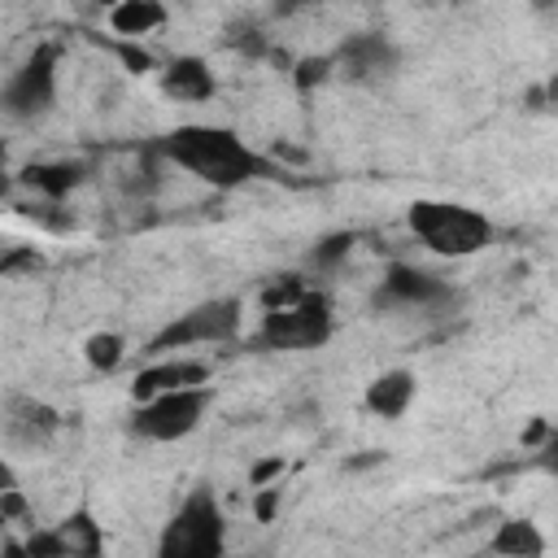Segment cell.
Instances as JSON below:
<instances>
[{"label":"cell","instance_id":"6da1fadb","mask_svg":"<svg viewBox=\"0 0 558 558\" xmlns=\"http://www.w3.org/2000/svg\"><path fill=\"white\" fill-rule=\"evenodd\" d=\"M161 153L183 166L192 179L218 187V192H231L248 179H257L266 170V161L227 126H209V122H183L174 126L166 140H161Z\"/></svg>","mask_w":558,"mask_h":558},{"label":"cell","instance_id":"7a4b0ae2","mask_svg":"<svg viewBox=\"0 0 558 558\" xmlns=\"http://www.w3.org/2000/svg\"><path fill=\"white\" fill-rule=\"evenodd\" d=\"M405 218L418 244L432 248L436 257H475L493 244V222L458 201H414Z\"/></svg>","mask_w":558,"mask_h":558},{"label":"cell","instance_id":"3957f363","mask_svg":"<svg viewBox=\"0 0 558 558\" xmlns=\"http://www.w3.org/2000/svg\"><path fill=\"white\" fill-rule=\"evenodd\" d=\"M336 331L331 323V305L323 292H301L288 305H270L262 314L257 327V344L262 349H279V353H296V349H318L327 344Z\"/></svg>","mask_w":558,"mask_h":558},{"label":"cell","instance_id":"277c9868","mask_svg":"<svg viewBox=\"0 0 558 558\" xmlns=\"http://www.w3.org/2000/svg\"><path fill=\"white\" fill-rule=\"evenodd\" d=\"M227 549V523L209 488H196L161 527L157 554L161 558H214Z\"/></svg>","mask_w":558,"mask_h":558},{"label":"cell","instance_id":"5b68a950","mask_svg":"<svg viewBox=\"0 0 558 558\" xmlns=\"http://www.w3.org/2000/svg\"><path fill=\"white\" fill-rule=\"evenodd\" d=\"M209 384H187V388H166V392H153L135 405L131 414V427L135 436L144 440H157V445H170V440H183L201 427L205 410H209Z\"/></svg>","mask_w":558,"mask_h":558},{"label":"cell","instance_id":"8992f818","mask_svg":"<svg viewBox=\"0 0 558 558\" xmlns=\"http://www.w3.org/2000/svg\"><path fill=\"white\" fill-rule=\"evenodd\" d=\"M240 323H244V305L235 296H209V301L183 310L179 318H170L148 340V353H170V349H187V344H227L240 336Z\"/></svg>","mask_w":558,"mask_h":558},{"label":"cell","instance_id":"52a82bcc","mask_svg":"<svg viewBox=\"0 0 558 558\" xmlns=\"http://www.w3.org/2000/svg\"><path fill=\"white\" fill-rule=\"evenodd\" d=\"M57 100V52L39 48L22 70H13V78L0 92V105L9 118H35Z\"/></svg>","mask_w":558,"mask_h":558},{"label":"cell","instance_id":"ba28073f","mask_svg":"<svg viewBox=\"0 0 558 558\" xmlns=\"http://www.w3.org/2000/svg\"><path fill=\"white\" fill-rule=\"evenodd\" d=\"M449 296H453V288L440 275H427V270L401 266V262L379 283V305H401V310H432Z\"/></svg>","mask_w":558,"mask_h":558},{"label":"cell","instance_id":"9c48e42d","mask_svg":"<svg viewBox=\"0 0 558 558\" xmlns=\"http://www.w3.org/2000/svg\"><path fill=\"white\" fill-rule=\"evenodd\" d=\"M331 65H340V74L353 78V83H375V78L392 74L397 48H392L384 35H353V39L331 57Z\"/></svg>","mask_w":558,"mask_h":558},{"label":"cell","instance_id":"30bf717a","mask_svg":"<svg viewBox=\"0 0 558 558\" xmlns=\"http://www.w3.org/2000/svg\"><path fill=\"white\" fill-rule=\"evenodd\" d=\"M187 384H209V366L196 362V357H166V362H153L148 371H140L135 384H131V392H135V401H144L153 392L187 388Z\"/></svg>","mask_w":558,"mask_h":558},{"label":"cell","instance_id":"8fae6325","mask_svg":"<svg viewBox=\"0 0 558 558\" xmlns=\"http://www.w3.org/2000/svg\"><path fill=\"white\" fill-rule=\"evenodd\" d=\"M414 388L418 384H414L410 371H384V375H375L366 384V410L375 418H401L410 410V401H414Z\"/></svg>","mask_w":558,"mask_h":558},{"label":"cell","instance_id":"7c38bea8","mask_svg":"<svg viewBox=\"0 0 558 558\" xmlns=\"http://www.w3.org/2000/svg\"><path fill=\"white\" fill-rule=\"evenodd\" d=\"M161 87H166V96L196 105V100L214 96V74H209V65L201 57H174L166 65V74H161Z\"/></svg>","mask_w":558,"mask_h":558},{"label":"cell","instance_id":"4fadbf2b","mask_svg":"<svg viewBox=\"0 0 558 558\" xmlns=\"http://www.w3.org/2000/svg\"><path fill=\"white\" fill-rule=\"evenodd\" d=\"M9 432H13V440H22V445H44L52 432H57V410L52 405H44V401H31V397H17L13 405H9Z\"/></svg>","mask_w":558,"mask_h":558},{"label":"cell","instance_id":"5bb4252c","mask_svg":"<svg viewBox=\"0 0 558 558\" xmlns=\"http://www.w3.org/2000/svg\"><path fill=\"white\" fill-rule=\"evenodd\" d=\"M57 545H61V558H70V554H78V558H96L100 549H105V536H100V523L87 514V510H74V514H65L57 527Z\"/></svg>","mask_w":558,"mask_h":558},{"label":"cell","instance_id":"9a60e30c","mask_svg":"<svg viewBox=\"0 0 558 558\" xmlns=\"http://www.w3.org/2000/svg\"><path fill=\"white\" fill-rule=\"evenodd\" d=\"M166 22V4L161 0H118L109 9V26L122 35V39H140L148 31H157Z\"/></svg>","mask_w":558,"mask_h":558},{"label":"cell","instance_id":"2e32d148","mask_svg":"<svg viewBox=\"0 0 558 558\" xmlns=\"http://www.w3.org/2000/svg\"><path fill=\"white\" fill-rule=\"evenodd\" d=\"M488 549H493V554H506V558H541V554H545V536H541L536 523H527V519H506V523L488 536Z\"/></svg>","mask_w":558,"mask_h":558},{"label":"cell","instance_id":"e0dca14e","mask_svg":"<svg viewBox=\"0 0 558 558\" xmlns=\"http://www.w3.org/2000/svg\"><path fill=\"white\" fill-rule=\"evenodd\" d=\"M26 183L44 187L48 196H61V192H70V187L78 183V170H74L70 161H61V166H31V170H26Z\"/></svg>","mask_w":558,"mask_h":558},{"label":"cell","instance_id":"ac0fdd59","mask_svg":"<svg viewBox=\"0 0 558 558\" xmlns=\"http://www.w3.org/2000/svg\"><path fill=\"white\" fill-rule=\"evenodd\" d=\"M83 353H87V362H92L96 371H113V366L122 362V336H118V331H96V336L83 344Z\"/></svg>","mask_w":558,"mask_h":558},{"label":"cell","instance_id":"d6986e66","mask_svg":"<svg viewBox=\"0 0 558 558\" xmlns=\"http://www.w3.org/2000/svg\"><path fill=\"white\" fill-rule=\"evenodd\" d=\"M331 70H336V65H331V57H305V61H296V87L305 92L310 83H323Z\"/></svg>","mask_w":558,"mask_h":558},{"label":"cell","instance_id":"ffe728a7","mask_svg":"<svg viewBox=\"0 0 558 558\" xmlns=\"http://www.w3.org/2000/svg\"><path fill=\"white\" fill-rule=\"evenodd\" d=\"M301 292H305V288H301V279H296V275H288L283 283H270V288L262 292V305H266V310H270V305H288V301H296Z\"/></svg>","mask_w":558,"mask_h":558},{"label":"cell","instance_id":"44dd1931","mask_svg":"<svg viewBox=\"0 0 558 558\" xmlns=\"http://www.w3.org/2000/svg\"><path fill=\"white\" fill-rule=\"evenodd\" d=\"M349 244H353V235H331V240H323V248L314 253V262H318V266H327V262L344 257V253H349Z\"/></svg>","mask_w":558,"mask_h":558},{"label":"cell","instance_id":"7402d4cb","mask_svg":"<svg viewBox=\"0 0 558 558\" xmlns=\"http://www.w3.org/2000/svg\"><path fill=\"white\" fill-rule=\"evenodd\" d=\"M118 57H122L135 74H144V70L153 65V61H148V52H144V48H135V44H118Z\"/></svg>","mask_w":558,"mask_h":558},{"label":"cell","instance_id":"603a6c76","mask_svg":"<svg viewBox=\"0 0 558 558\" xmlns=\"http://www.w3.org/2000/svg\"><path fill=\"white\" fill-rule=\"evenodd\" d=\"M275 506H279V488H270V484H262V493H257V506H253V510H257V519L266 523V519L275 514Z\"/></svg>","mask_w":558,"mask_h":558},{"label":"cell","instance_id":"cb8c5ba5","mask_svg":"<svg viewBox=\"0 0 558 558\" xmlns=\"http://www.w3.org/2000/svg\"><path fill=\"white\" fill-rule=\"evenodd\" d=\"M279 471H283V462H279V458H266V462H257V466H253V484L262 488V484H266V480H275Z\"/></svg>","mask_w":558,"mask_h":558},{"label":"cell","instance_id":"d4e9b609","mask_svg":"<svg viewBox=\"0 0 558 558\" xmlns=\"http://www.w3.org/2000/svg\"><path fill=\"white\" fill-rule=\"evenodd\" d=\"M9 488H17V480H13V471L0 462V493H9Z\"/></svg>","mask_w":558,"mask_h":558}]
</instances>
